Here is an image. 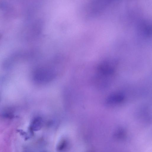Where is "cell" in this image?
<instances>
[{"instance_id":"6da1fadb","label":"cell","mask_w":152,"mask_h":152,"mask_svg":"<svg viewBox=\"0 0 152 152\" xmlns=\"http://www.w3.org/2000/svg\"><path fill=\"white\" fill-rule=\"evenodd\" d=\"M124 96L120 93H114L110 95L106 100V104L109 105H113L122 102L124 100Z\"/></svg>"},{"instance_id":"7a4b0ae2","label":"cell","mask_w":152,"mask_h":152,"mask_svg":"<svg viewBox=\"0 0 152 152\" xmlns=\"http://www.w3.org/2000/svg\"><path fill=\"white\" fill-rule=\"evenodd\" d=\"M42 122L41 119L37 118L34 119L32 122L29 127V131L32 134L34 131H37L41 128Z\"/></svg>"},{"instance_id":"3957f363","label":"cell","mask_w":152,"mask_h":152,"mask_svg":"<svg viewBox=\"0 0 152 152\" xmlns=\"http://www.w3.org/2000/svg\"><path fill=\"white\" fill-rule=\"evenodd\" d=\"M68 142L67 140L63 139L59 143L57 147V150L59 152L65 151L67 148Z\"/></svg>"},{"instance_id":"277c9868","label":"cell","mask_w":152,"mask_h":152,"mask_svg":"<svg viewBox=\"0 0 152 152\" xmlns=\"http://www.w3.org/2000/svg\"><path fill=\"white\" fill-rule=\"evenodd\" d=\"M17 131L25 138V140H27L29 138L26 133L22 130L18 129L17 130Z\"/></svg>"}]
</instances>
